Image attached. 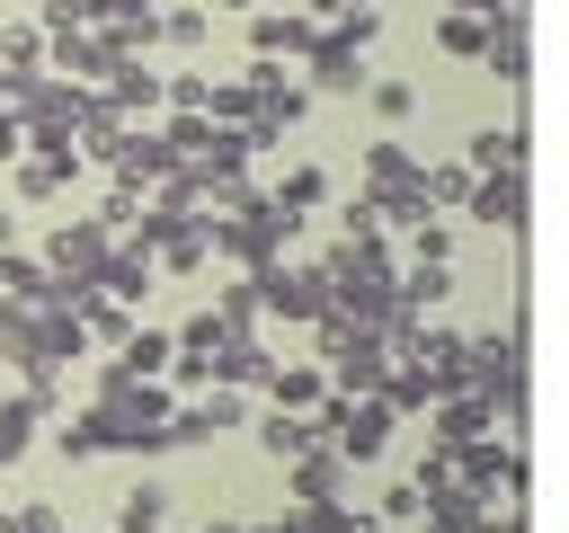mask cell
<instances>
[{
  "instance_id": "obj_33",
  "label": "cell",
  "mask_w": 569,
  "mask_h": 533,
  "mask_svg": "<svg viewBox=\"0 0 569 533\" xmlns=\"http://www.w3.org/2000/svg\"><path fill=\"white\" fill-rule=\"evenodd\" d=\"M0 249H18V213L9 204H0Z\"/></svg>"
},
{
  "instance_id": "obj_27",
  "label": "cell",
  "mask_w": 569,
  "mask_h": 533,
  "mask_svg": "<svg viewBox=\"0 0 569 533\" xmlns=\"http://www.w3.org/2000/svg\"><path fill=\"white\" fill-rule=\"evenodd\" d=\"M409 515H427V497H418V480H391L382 506H373V524H409Z\"/></svg>"
},
{
  "instance_id": "obj_17",
  "label": "cell",
  "mask_w": 569,
  "mask_h": 533,
  "mask_svg": "<svg viewBox=\"0 0 569 533\" xmlns=\"http://www.w3.org/2000/svg\"><path fill=\"white\" fill-rule=\"evenodd\" d=\"M267 195H276L284 213H311V204H329V169H320V160H293V169L267 187Z\"/></svg>"
},
{
  "instance_id": "obj_12",
  "label": "cell",
  "mask_w": 569,
  "mask_h": 533,
  "mask_svg": "<svg viewBox=\"0 0 569 533\" xmlns=\"http://www.w3.org/2000/svg\"><path fill=\"white\" fill-rule=\"evenodd\" d=\"M462 169H471V178H489V169H525V124H480V133L462 142Z\"/></svg>"
},
{
  "instance_id": "obj_3",
  "label": "cell",
  "mask_w": 569,
  "mask_h": 533,
  "mask_svg": "<svg viewBox=\"0 0 569 533\" xmlns=\"http://www.w3.org/2000/svg\"><path fill=\"white\" fill-rule=\"evenodd\" d=\"M107 249H116V231H107L98 213H80V222H62V231L44 240V275H62L71 293H89L98 266H107Z\"/></svg>"
},
{
  "instance_id": "obj_30",
  "label": "cell",
  "mask_w": 569,
  "mask_h": 533,
  "mask_svg": "<svg viewBox=\"0 0 569 533\" xmlns=\"http://www.w3.org/2000/svg\"><path fill=\"white\" fill-rule=\"evenodd\" d=\"M213 311H222L231 329H258V284H222V293H213Z\"/></svg>"
},
{
  "instance_id": "obj_7",
  "label": "cell",
  "mask_w": 569,
  "mask_h": 533,
  "mask_svg": "<svg viewBox=\"0 0 569 533\" xmlns=\"http://www.w3.org/2000/svg\"><path fill=\"white\" fill-rule=\"evenodd\" d=\"M471 222H489V231H525V169H489V178H471Z\"/></svg>"
},
{
  "instance_id": "obj_28",
  "label": "cell",
  "mask_w": 569,
  "mask_h": 533,
  "mask_svg": "<svg viewBox=\"0 0 569 533\" xmlns=\"http://www.w3.org/2000/svg\"><path fill=\"white\" fill-rule=\"evenodd\" d=\"M204 89H213L204 71H178V80H160V98H169L178 115H204Z\"/></svg>"
},
{
  "instance_id": "obj_35",
  "label": "cell",
  "mask_w": 569,
  "mask_h": 533,
  "mask_svg": "<svg viewBox=\"0 0 569 533\" xmlns=\"http://www.w3.org/2000/svg\"><path fill=\"white\" fill-rule=\"evenodd\" d=\"M196 533H240V524H196Z\"/></svg>"
},
{
  "instance_id": "obj_14",
  "label": "cell",
  "mask_w": 569,
  "mask_h": 533,
  "mask_svg": "<svg viewBox=\"0 0 569 533\" xmlns=\"http://www.w3.org/2000/svg\"><path fill=\"white\" fill-rule=\"evenodd\" d=\"M267 400H276V409H302V418H311V409L329 400V373H320V364H276V373H267Z\"/></svg>"
},
{
  "instance_id": "obj_6",
  "label": "cell",
  "mask_w": 569,
  "mask_h": 533,
  "mask_svg": "<svg viewBox=\"0 0 569 533\" xmlns=\"http://www.w3.org/2000/svg\"><path fill=\"white\" fill-rule=\"evenodd\" d=\"M480 71H498L507 89H525V80H533V27H525V9H498V18H489Z\"/></svg>"
},
{
  "instance_id": "obj_18",
  "label": "cell",
  "mask_w": 569,
  "mask_h": 533,
  "mask_svg": "<svg viewBox=\"0 0 569 533\" xmlns=\"http://www.w3.org/2000/svg\"><path fill=\"white\" fill-rule=\"evenodd\" d=\"M169 355H178V346H169V329H142V320H133V338H124L107 364H124V373H151V382H160V373H169Z\"/></svg>"
},
{
  "instance_id": "obj_19",
  "label": "cell",
  "mask_w": 569,
  "mask_h": 533,
  "mask_svg": "<svg viewBox=\"0 0 569 533\" xmlns=\"http://www.w3.org/2000/svg\"><path fill=\"white\" fill-rule=\"evenodd\" d=\"M258 444H267L276 462H293L302 444H320V426H311L302 409H267V418H258Z\"/></svg>"
},
{
  "instance_id": "obj_21",
  "label": "cell",
  "mask_w": 569,
  "mask_h": 533,
  "mask_svg": "<svg viewBox=\"0 0 569 533\" xmlns=\"http://www.w3.org/2000/svg\"><path fill=\"white\" fill-rule=\"evenodd\" d=\"M436 44H445V53H462V62H480V44H489V18H471V9H445V18H436Z\"/></svg>"
},
{
  "instance_id": "obj_38",
  "label": "cell",
  "mask_w": 569,
  "mask_h": 533,
  "mask_svg": "<svg viewBox=\"0 0 569 533\" xmlns=\"http://www.w3.org/2000/svg\"><path fill=\"white\" fill-rule=\"evenodd\" d=\"M62 533H71V524H62Z\"/></svg>"
},
{
  "instance_id": "obj_10",
  "label": "cell",
  "mask_w": 569,
  "mask_h": 533,
  "mask_svg": "<svg viewBox=\"0 0 569 533\" xmlns=\"http://www.w3.org/2000/svg\"><path fill=\"white\" fill-rule=\"evenodd\" d=\"M80 169H89V160H80L71 142H36V151L18 160V195H27V204H44V195H62Z\"/></svg>"
},
{
  "instance_id": "obj_31",
  "label": "cell",
  "mask_w": 569,
  "mask_h": 533,
  "mask_svg": "<svg viewBox=\"0 0 569 533\" xmlns=\"http://www.w3.org/2000/svg\"><path fill=\"white\" fill-rule=\"evenodd\" d=\"M36 27H44V36H62V27H98V0H44Z\"/></svg>"
},
{
  "instance_id": "obj_26",
  "label": "cell",
  "mask_w": 569,
  "mask_h": 533,
  "mask_svg": "<svg viewBox=\"0 0 569 533\" xmlns=\"http://www.w3.org/2000/svg\"><path fill=\"white\" fill-rule=\"evenodd\" d=\"M462 195H471V169L462 160H436L427 169V204H462Z\"/></svg>"
},
{
  "instance_id": "obj_16",
  "label": "cell",
  "mask_w": 569,
  "mask_h": 533,
  "mask_svg": "<svg viewBox=\"0 0 569 533\" xmlns=\"http://www.w3.org/2000/svg\"><path fill=\"white\" fill-rule=\"evenodd\" d=\"M116 533H169V489L160 480H133L124 506H116Z\"/></svg>"
},
{
  "instance_id": "obj_4",
  "label": "cell",
  "mask_w": 569,
  "mask_h": 533,
  "mask_svg": "<svg viewBox=\"0 0 569 533\" xmlns=\"http://www.w3.org/2000/svg\"><path fill=\"white\" fill-rule=\"evenodd\" d=\"M365 80H373V71H365V53H356L347 36H329V27H320V36L302 44V89H320V98H356Z\"/></svg>"
},
{
  "instance_id": "obj_32",
  "label": "cell",
  "mask_w": 569,
  "mask_h": 533,
  "mask_svg": "<svg viewBox=\"0 0 569 533\" xmlns=\"http://www.w3.org/2000/svg\"><path fill=\"white\" fill-rule=\"evenodd\" d=\"M9 533H62V515H53V506H44V497H27V506H18V515H9Z\"/></svg>"
},
{
  "instance_id": "obj_29",
  "label": "cell",
  "mask_w": 569,
  "mask_h": 533,
  "mask_svg": "<svg viewBox=\"0 0 569 533\" xmlns=\"http://www.w3.org/2000/svg\"><path fill=\"white\" fill-rule=\"evenodd\" d=\"M400 258H453V231L418 213V222H409V249H400Z\"/></svg>"
},
{
  "instance_id": "obj_34",
  "label": "cell",
  "mask_w": 569,
  "mask_h": 533,
  "mask_svg": "<svg viewBox=\"0 0 569 533\" xmlns=\"http://www.w3.org/2000/svg\"><path fill=\"white\" fill-rule=\"evenodd\" d=\"M240 533H302V524H293V515H276V524H240Z\"/></svg>"
},
{
  "instance_id": "obj_11",
  "label": "cell",
  "mask_w": 569,
  "mask_h": 533,
  "mask_svg": "<svg viewBox=\"0 0 569 533\" xmlns=\"http://www.w3.org/2000/svg\"><path fill=\"white\" fill-rule=\"evenodd\" d=\"M98 98H107V107H116V115L133 124V115H151V107H160V71H142V62L124 53V62H116V71L98 80Z\"/></svg>"
},
{
  "instance_id": "obj_2",
  "label": "cell",
  "mask_w": 569,
  "mask_h": 533,
  "mask_svg": "<svg viewBox=\"0 0 569 533\" xmlns=\"http://www.w3.org/2000/svg\"><path fill=\"white\" fill-rule=\"evenodd\" d=\"M249 284H258V311H276V320H320L329 311L320 258H267V266H249Z\"/></svg>"
},
{
  "instance_id": "obj_15",
  "label": "cell",
  "mask_w": 569,
  "mask_h": 533,
  "mask_svg": "<svg viewBox=\"0 0 569 533\" xmlns=\"http://www.w3.org/2000/svg\"><path fill=\"white\" fill-rule=\"evenodd\" d=\"M329 489H347V462H338L329 444H302V453H293V480H284V497H329Z\"/></svg>"
},
{
  "instance_id": "obj_36",
  "label": "cell",
  "mask_w": 569,
  "mask_h": 533,
  "mask_svg": "<svg viewBox=\"0 0 569 533\" xmlns=\"http://www.w3.org/2000/svg\"><path fill=\"white\" fill-rule=\"evenodd\" d=\"M222 9H258V0H222Z\"/></svg>"
},
{
  "instance_id": "obj_23",
  "label": "cell",
  "mask_w": 569,
  "mask_h": 533,
  "mask_svg": "<svg viewBox=\"0 0 569 533\" xmlns=\"http://www.w3.org/2000/svg\"><path fill=\"white\" fill-rule=\"evenodd\" d=\"M213 36V9H160V44H178V53H196Z\"/></svg>"
},
{
  "instance_id": "obj_22",
  "label": "cell",
  "mask_w": 569,
  "mask_h": 533,
  "mask_svg": "<svg viewBox=\"0 0 569 533\" xmlns=\"http://www.w3.org/2000/svg\"><path fill=\"white\" fill-rule=\"evenodd\" d=\"M53 453H62V462H98V453H107L98 418H89V409H80V418H62V426H53Z\"/></svg>"
},
{
  "instance_id": "obj_37",
  "label": "cell",
  "mask_w": 569,
  "mask_h": 533,
  "mask_svg": "<svg viewBox=\"0 0 569 533\" xmlns=\"http://www.w3.org/2000/svg\"><path fill=\"white\" fill-rule=\"evenodd\" d=\"M365 533H373V524H365Z\"/></svg>"
},
{
  "instance_id": "obj_1",
  "label": "cell",
  "mask_w": 569,
  "mask_h": 533,
  "mask_svg": "<svg viewBox=\"0 0 569 533\" xmlns=\"http://www.w3.org/2000/svg\"><path fill=\"white\" fill-rule=\"evenodd\" d=\"M89 418H98L107 453H169V382H151V373L98 364V382H89Z\"/></svg>"
},
{
  "instance_id": "obj_5",
  "label": "cell",
  "mask_w": 569,
  "mask_h": 533,
  "mask_svg": "<svg viewBox=\"0 0 569 533\" xmlns=\"http://www.w3.org/2000/svg\"><path fill=\"white\" fill-rule=\"evenodd\" d=\"M53 400H62V382H18V391L0 400V471H9V462H27L36 426L53 418Z\"/></svg>"
},
{
  "instance_id": "obj_8",
  "label": "cell",
  "mask_w": 569,
  "mask_h": 533,
  "mask_svg": "<svg viewBox=\"0 0 569 533\" xmlns=\"http://www.w3.org/2000/svg\"><path fill=\"white\" fill-rule=\"evenodd\" d=\"M151 284H160V258H151L142 240H116V249H107V266H98V293L133 311V302H142Z\"/></svg>"
},
{
  "instance_id": "obj_20",
  "label": "cell",
  "mask_w": 569,
  "mask_h": 533,
  "mask_svg": "<svg viewBox=\"0 0 569 533\" xmlns=\"http://www.w3.org/2000/svg\"><path fill=\"white\" fill-rule=\"evenodd\" d=\"M293 524H302V533H365L373 515H356V506L329 489V497H293Z\"/></svg>"
},
{
  "instance_id": "obj_25",
  "label": "cell",
  "mask_w": 569,
  "mask_h": 533,
  "mask_svg": "<svg viewBox=\"0 0 569 533\" xmlns=\"http://www.w3.org/2000/svg\"><path fill=\"white\" fill-rule=\"evenodd\" d=\"M365 98H373V115H382V124H400V115L418 107V80H365Z\"/></svg>"
},
{
  "instance_id": "obj_13",
  "label": "cell",
  "mask_w": 569,
  "mask_h": 533,
  "mask_svg": "<svg viewBox=\"0 0 569 533\" xmlns=\"http://www.w3.org/2000/svg\"><path fill=\"white\" fill-rule=\"evenodd\" d=\"M267 373H276V355L258 346V329H249V338H231V346L213 355V382H231V391H267Z\"/></svg>"
},
{
  "instance_id": "obj_24",
  "label": "cell",
  "mask_w": 569,
  "mask_h": 533,
  "mask_svg": "<svg viewBox=\"0 0 569 533\" xmlns=\"http://www.w3.org/2000/svg\"><path fill=\"white\" fill-rule=\"evenodd\" d=\"M0 62L9 71H44V27H0Z\"/></svg>"
},
{
  "instance_id": "obj_9",
  "label": "cell",
  "mask_w": 569,
  "mask_h": 533,
  "mask_svg": "<svg viewBox=\"0 0 569 533\" xmlns=\"http://www.w3.org/2000/svg\"><path fill=\"white\" fill-rule=\"evenodd\" d=\"M311 36H320V27H311L302 9H258V18H249V62H276V53H284V62H302V44H311Z\"/></svg>"
}]
</instances>
